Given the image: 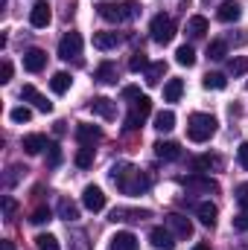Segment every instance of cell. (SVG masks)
Listing matches in <instances>:
<instances>
[{
    "mask_svg": "<svg viewBox=\"0 0 248 250\" xmlns=\"http://www.w3.org/2000/svg\"><path fill=\"white\" fill-rule=\"evenodd\" d=\"M21 99H24V102H29L32 108L44 111V114H50V111H53V102H47V96H44V93H38L32 84H24V87H21Z\"/></svg>",
    "mask_w": 248,
    "mask_h": 250,
    "instance_id": "30bf717a",
    "label": "cell"
},
{
    "mask_svg": "<svg viewBox=\"0 0 248 250\" xmlns=\"http://www.w3.org/2000/svg\"><path fill=\"white\" fill-rule=\"evenodd\" d=\"M237 160H240V166L248 172V143H243V146L237 148Z\"/></svg>",
    "mask_w": 248,
    "mask_h": 250,
    "instance_id": "7bdbcfd3",
    "label": "cell"
},
{
    "mask_svg": "<svg viewBox=\"0 0 248 250\" xmlns=\"http://www.w3.org/2000/svg\"><path fill=\"white\" fill-rule=\"evenodd\" d=\"M62 163V148H59V143H50L47 146V166H59Z\"/></svg>",
    "mask_w": 248,
    "mask_h": 250,
    "instance_id": "74e56055",
    "label": "cell"
},
{
    "mask_svg": "<svg viewBox=\"0 0 248 250\" xmlns=\"http://www.w3.org/2000/svg\"><path fill=\"white\" fill-rule=\"evenodd\" d=\"M193 169H196V172L222 169V157H219V154H198V157H193Z\"/></svg>",
    "mask_w": 248,
    "mask_h": 250,
    "instance_id": "44dd1931",
    "label": "cell"
},
{
    "mask_svg": "<svg viewBox=\"0 0 248 250\" xmlns=\"http://www.w3.org/2000/svg\"><path fill=\"white\" fill-rule=\"evenodd\" d=\"M196 215H198V221H201L204 227H213V224H216V215H219V209H216V204H210V201H201V204H196Z\"/></svg>",
    "mask_w": 248,
    "mask_h": 250,
    "instance_id": "d6986e66",
    "label": "cell"
},
{
    "mask_svg": "<svg viewBox=\"0 0 248 250\" xmlns=\"http://www.w3.org/2000/svg\"><path fill=\"white\" fill-rule=\"evenodd\" d=\"M137 248H140V245H137V236L128 233V230L111 236V245H108V250H137Z\"/></svg>",
    "mask_w": 248,
    "mask_h": 250,
    "instance_id": "e0dca14e",
    "label": "cell"
},
{
    "mask_svg": "<svg viewBox=\"0 0 248 250\" xmlns=\"http://www.w3.org/2000/svg\"><path fill=\"white\" fill-rule=\"evenodd\" d=\"M234 227H237V230H243V233H248V209H243V212L234 218Z\"/></svg>",
    "mask_w": 248,
    "mask_h": 250,
    "instance_id": "b9f144b4",
    "label": "cell"
},
{
    "mask_svg": "<svg viewBox=\"0 0 248 250\" xmlns=\"http://www.w3.org/2000/svg\"><path fill=\"white\" fill-rule=\"evenodd\" d=\"M207 18H201V15H193L190 21H187V32H190V38H204V32H207Z\"/></svg>",
    "mask_w": 248,
    "mask_h": 250,
    "instance_id": "d4e9b609",
    "label": "cell"
},
{
    "mask_svg": "<svg viewBox=\"0 0 248 250\" xmlns=\"http://www.w3.org/2000/svg\"><path fill=\"white\" fill-rule=\"evenodd\" d=\"M0 248H3V250H15V245H12V242H3Z\"/></svg>",
    "mask_w": 248,
    "mask_h": 250,
    "instance_id": "7dc6e473",
    "label": "cell"
},
{
    "mask_svg": "<svg viewBox=\"0 0 248 250\" xmlns=\"http://www.w3.org/2000/svg\"><path fill=\"white\" fill-rule=\"evenodd\" d=\"M143 93H140V87H134V84H128V87H123V99H140Z\"/></svg>",
    "mask_w": 248,
    "mask_h": 250,
    "instance_id": "f6af8a7d",
    "label": "cell"
},
{
    "mask_svg": "<svg viewBox=\"0 0 248 250\" xmlns=\"http://www.w3.org/2000/svg\"><path fill=\"white\" fill-rule=\"evenodd\" d=\"M117 44H120V35L117 32H94V47L97 50L105 53V50H114Z\"/></svg>",
    "mask_w": 248,
    "mask_h": 250,
    "instance_id": "cb8c5ba5",
    "label": "cell"
},
{
    "mask_svg": "<svg viewBox=\"0 0 248 250\" xmlns=\"http://www.w3.org/2000/svg\"><path fill=\"white\" fill-rule=\"evenodd\" d=\"M207 56H210L213 62H222V59L228 56V44H225V41H210V44H207Z\"/></svg>",
    "mask_w": 248,
    "mask_h": 250,
    "instance_id": "836d02e7",
    "label": "cell"
},
{
    "mask_svg": "<svg viewBox=\"0 0 248 250\" xmlns=\"http://www.w3.org/2000/svg\"><path fill=\"white\" fill-rule=\"evenodd\" d=\"M59 215H62L64 221H76V218H79V207H76L70 198H62V201H59Z\"/></svg>",
    "mask_w": 248,
    "mask_h": 250,
    "instance_id": "f546056e",
    "label": "cell"
},
{
    "mask_svg": "<svg viewBox=\"0 0 248 250\" xmlns=\"http://www.w3.org/2000/svg\"><path fill=\"white\" fill-rule=\"evenodd\" d=\"M21 146H24V151H26V154H41L50 143H47V137H44V134H26Z\"/></svg>",
    "mask_w": 248,
    "mask_h": 250,
    "instance_id": "ffe728a7",
    "label": "cell"
},
{
    "mask_svg": "<svg viewBox=\"0 0 248 250\" xmlns=\"http://www.w3.org/2000/svg\"><path fill=\"white\" fill-rule=\"evenodd\" d=\"M44 67H47V53H44V50L32 47V50L24 56V70H26V73H41Z\"/></svg>",
    "mask_w": 248,
    "mask_h": 250,
    "instance_id": "5bb4252c",
    "label": "cell"
},
{
    "mask_svg": "<svg viewBox=\"0 0 248 250\" xmlns=\"http://www.w3.org/2000/svg\"><path fill=\"white\" fill-rule=\"evenodd\" d=\"M82 204H85V209H91V212H102L105 209V192L99 187H85L82 192Z\"/></svg>",
    "mask_w": 248,
    "mask_h": 250,
    "instance_id": "9c48e42d",
    "label": "cell"
},
{
    "mask_svg": "<svg viewBox=\"0 0 248 250\" xmlns=\"http://www.w3.org/2000/svg\"><path fill=\"white\" fill-rule=\"evenodd\" d=\"M167 227L175 233V239H190L193 236V221L181 215V212H173V215H167Z\"/></svg>",
    "mask_w": 248,
    "mask_h": 250,
    "instance_id": "8fae6325",
    "label": "cell"
},
{
    "mask_svg": "<svg viewBox=\"0 0 248 250\" xmlns=\"http://www.w3.org/2000/svg\"><path fill=\"white\" fill-rule=\"evenodd\" d=\"M9 79H12V62H3V64H0V82L6 84Z\"/></svg>",
    "mask_w": 248,
    "mask_h": 250,
    "instance_id": "ee69618b",
    "label": "cell"
},
{
    "mask_svg": "<svg viewBox=\"0 0 248 250\" xmlns=\"http://www.w3.org/2000/svg\"><path fill=\"white\" fill-rule=\"evenodd\" d=\"M94 79H97L99 84H114V82H117V64L114 62H102L99 67H97Z\"/></svg>",
    "mask_w": 248,
    "mask_h": 250,
    "instance_id": "7402d4cb",
    "label": "cell"
},
{
    "mask_svg": "<svg viewBox=\"0 0 248 250\" xmlns=\"http://www.w3.org/2000/svg\"><path fill=\"white\" fill-rule=\"evenodd\" d=\"M9 117H12V123H29V120H32V111H29L26 105H21V108H12Z\"/></svg>",
    "mask_w": 248,
    "mask_h": 250,
    "instance_id": "8d00e7d4",
    "label": "cell"
},
{
    "mask_svg": "<svg viewBox=\"0 0 248 250\" xmlns=\"http://www.w3.org/2000/svg\"><path fill=\"white\" fill-rule=\"evenodd\" d=\"M76 166L79 169H91L94 166V146H82L76 151Z\"/></svg>",
    "mask_w": 248,
    "mask_h": 250,
    "instance_id": "1f68e13d",
    "label": "cell"
},
{
    "mask_svg": "<svg viewBox=\"0 0 248 250\" xmlns=\"http://www.w3.org/2000/svg\"><path fill=\"white\" fill-rule=\"evenodd\" d=\"M193 250H210V245H204V242H201V245H196Z\"/></svg>",
    "mask_w": 248,
    "mask_h": 250,
    "instance_id": "c3c4849f",
    "label": "cell"
},
{
    "mask_svg": "<svg viewBox=\"0 0 248 250\" xmlns=\"http://www.w3.org/2000/svg\"><path fill=\"white\" fill-rule=\"evenodd\" d=\"M175 62L181 64V67H193V64H196V50H193L190 44H181V47L175 50Z\"/></svg>",
    "mask_w": 248,
    "mask_h": 250,
    "instance_id": "4dcf8cb0",
    "label": "cell"
},
{
    "mask_svg": "<svg viewBox=\"0 0 248 250\" xmlns=\"http://www.w3.org/2000/svg\"><path fill=\"white\" fill-rule=\"evenodd\" d=\"M149 114H152V99H149V96L134 99V102H131V111H128V117H125L123 131H137L140 125L146 123V117H149Z\"/></svg>",
    "mask_w": 248,
    "mask_h": 250,
    "instance_id": "277c9868",
    "label": "cell"
},
{
    "mask_svg": "<svg viewBox=\"0 0 248 250\" xmlns=\"http://www.w3.org/2000/svg\"><path fill=\"white\" fill-rule=\"evenodd\" d=\"M164 76H167V62H152L146 67V84H161Z\"/></svg>",
    "mask_w": 248,
    "mask_h": 250,
    "instance_id": "484cf974",
    "label": "cell"
},
{
    "mask_svg": "<svg viewBox=\"0 0 248 250\" xmlns=\"http://www.w3.org/2000/svg\"><path fill=\"white\" fill-rule=\"evenodd\" d=\"M50 21H53V12H50V6H47L44 0L32 3V9H29V23H32L35 29H44Z\"/></svg>",
    "mask_w": 248,
    "mask_h": 250,
    "instance_id": "4fadbf2b",
    "label": "cell"
},
{
    "mask_svg": "<svg viewBox=\"0 0 248 250\" xmlns=\"http://www.w3.org/2000/svg\"><path fill=\"white\" fill-rule=\"evenodd\" d=\"M216 125H219L216 117H210V114H193L187 120V137L193 143H207L216 134Z\"/></svg>",
    "mask_w": 248,
    "mask_h": 250,
    "instance_id": "7a4b0ae2",
    "label": "cell"
},
{
    "mask_svg": "<svg viewBox=\"0 0 248 250\" xmlns=\"http://www.w3.org/2000/svg\"><path fill=\"white\" fill-rule=\"evenodd\" d=\"M15 209H18L15 198H6V201H3V212H6V218H12V215H15Z\"/></svg>",
    "mask_w": 248,
    "mask_h": 250,
    "instance_id": "bcb514c9",
    "label": "cell"
},
{
    "mask_svg": "<svg viewBox=\"0 0 248 250\" xmlns=\"http://www.w3.org/2000/svg\"><path fill=\"white\" fill-rule=\"evenodd\" d=\"M82 56V35L79 32H67L62 41H59V59H64V62H76Z\"/></svg>",
    "mask_w": 248,
    "mask_h": 250,
    "instance_id": "8992f818",
    "label": "cell"
},
{
    "mask_svg": "<svg viewBox=\"0 0 248 250\" xmlns=\"http://www.w3.org/2000/svg\"><path fill=\"white\" fill-rule=\"evenodd\" d=\"M146 67H149V59H146L143 53H134V56H131V62H128V70H131V73H140V70H146Z\"/></svg>",
    "mask_w": 248,
    "mask_h": 250,
    "instance_id": "f35d334b",
    "label": "cell"
},
{
    "mask_svg": "<svg viewBox=\"0 0 248 250\" xmlns=\"http://www.w3.org/2000/svg\"><path fill=\"white\" fill-rule=\"evenodd\" d=\"M187 187V192H198V195H210V192H219V184L210 178V175H201V172H193L181 181Z\"/></svg>",
    "mask_w": 248,
    "mask_h": 250,
    "instance_id": "5b68a950",
    "label": "cell"
},
{
    "mask_svg": "<svg viewBox=\"0 0 248 250\" xmlns=\"http://www.w3.org/2000/svg\"><path fill=\"white\" fill-rule=\"evenodd\" d=\"M228 73L237 79V76H246L248 73V59L246 56H237V59H231V64H228Z\"/></svg>",
    "mask_w": 248,
    "mask_h": 250,
    "instance_id": "e575fe53",
    "label": "cell"
},
{
    "mask_svg": "<svg viewBox=\"0 0 248 250\" xmlns=\"http://www.w3.org/2000/svg\"><path fill=\"white\" fill-rule=\"evenodd\" d=\"M97 12H99V18L108 21V23H120V21H125V18H131L125 3H99Z\"/></svg>",
    "mask_w": 248,
    "mask_h": 250,
    "instance_id": "52a82bcc",
    "label": "cell"
},
{
    "mask_svg": "<svg viewBox=\"0 0 248 250\" xmlns=\"http://www.w3.org/2000/svg\"><path fill=\"white\" fill-rule=\"evenodd\" d=\"M204 87H207V90H225V87H228V79H225L222 73H207V76H204Z\"/></svg>",
    "mask_w": 248,
    "mask_h": 250,
    "instance_id": "d6a6232c",
    "label": "cell"
},
{
    "mask_svg": "<svg viewBox=\"0 0 248 250\" xmlns=\"http://www.w3.org/2000/svg\"><path fill=\"white\" fill-rule=\"evenodd\" d=\"M70 84H73V79H70V73H64V70H62V73H56V76L50 79V87H53V93H59V96L70 90Z\"/></svg>",
    "mask_w": 248,
    "mask_h": 250,
    "instance_id": "83f0119b",
    "label": "cell"
},
{
    "mask_svg": "<svg viewBox=\"0 0 248 250\" xmlns=\"http://www.w3.org/2000/svg\"><path fill=\"white\" fill-rule=\"evenodd\" d=\"M240 15H243V12H240V3H237V0H225V3L216 9V18H219L222 23H234V21H240Z\"/></svg>",
    "mask_w": 248,
    "mask_h": 250,
    "instance_id": "ac0fdd59",
    "label": "cell"
},
{
    "mask_svg": "<svg viewBox=\"0 0 248 250\" xmlns=\"http://www.w3.org/2000/svg\"><path fill=\"white\" fill-rule=\"evenodd\" d=\"M149 35H152V41L155 44H170L173 38H175V21L170 18V15H155L152 18V23H149Z\"/></svg>",
    "mask_w": 248,
    "mask_h": 250,
    "instance_id": "3957f363",
    "label": "cell"
},
{
    "mask_svg": "<svg viewBox=\"0 0 248 250\" xmlns=\"http://www.w3.org/2000/svg\"><path fill=\"white\" fill-rule=\"evenodd\" d=\"M175 128V114L173 111H161V114H155V131H173Z\"/></svg>",
    "mask_w": 248,
    "mask_h": 250,
    "instance_id": "f1b7e54d",
    "label": "cell"
},
{
    "mask_svg": "<svg viewBox=\"0 0 248 250\" xmlns=\"http://www.w3.org/2000/svg\"><path fill=\"white\" fill-rule=\"evenodd\" d=\"M181 93H184V82H181V79H170V82L164 84V99H167V102H178Z\"/></svg>",
    "mask_w": 248,
    "mask_h": 250,
    "instance_id": "4316f807",
    "label": "cell"
},
{
    "mask_svg": "<svg viewBox=\"0 0 248 250\" xmlns=\"http://www.w3.org/2000/svg\"><path fill=\"white\" fill-rule=\"evenodd\" d=\"M76 140H79V146H94L102 140V128L91 123H79L76 125Z\"/></svg>",
    "mask_w": 248,
    "mask_h": 250,
    "instance_id": "7c38bea8",
    "label": "cell"
},
{
    "mask_svg": "<svg viewBox=\"0 0 248 250\" xmlns=\"http://www.w3.org/2000/svg\"><path fill=\"white\" fill-rule=\"evenodd\" d=\"M149 218V209H125V207H117L111 212V221H143Z\"/></svg>",
    "mask_w": 248,
    "mask_h": 250,
    "instance_id": "603a6c76",
    "label": "cell"
},
{
    "mask_svg": "<svg viewBox=\"0 0 248 250\" xmlns=\"http://www.w3.org/2000/svg\"><path fill=\"white\" fill-rule=\"evenodd\" d=\"M35 248L38 250H59V239L50 236V233H41V236L35 239Z\"/></svg>",
    "mask_w": 248,
    "mask_h": 250,
    "instance_id": "d590c367",
    "label": "cell"
},
{
    "mask_svg": "<svg viewBox=\"0 0 248 250\" xmlns=\"http://www.w3.org/2000/svg\"><path fill=\"white\" fill-rule=\"evenodd\" d=\"M111 181L117 184V189L123 195H143L149 189V175L134 169L131 163H117L111 166Z\"/></svg>",
    "mask_w": 248,
    "mask_h": 250,
    "instance_id": "6da1fadb",
    "label": "cell"
},
{
    "mask_svg": "<svg viewBox=\"0 0 248 250\" xmlns=\"http://www.w3.org/2000/svg\"><path fill=\"white\" fill-rule=\"evenodd\" d=\"M149 242L155 250H175V233L170 227H152Z\"/></svg>",
    "mask_w": 248,
    "mask_h": 250,
    "instance_id": "ba28073f",
    "label": "cell"
},
{
    "mask_svg": "<svg viewBox=\"0 0 248 250\" xmlns=\"http://www.w3.org/2000/svg\"><path fill=\"white\" fill-rule=\"evenodd\" d=\"M50 218H53V212H50L47 207H38V209L32 212V218H29V221H32V224H47Z\"/></svg>",
    "mask_w": 248,
    "mask_h": 250,
    "instance_id": "ab89813d",
    "label": "cell"
},
{
    "mask_svg": "<svg viewBox=\"0 0 248 250\" xmlns=\"http://www.w3.org/2000/svg\"><path fill=\"white\" fill-rule=\"evenodd\" d=\"M97 117H102V120H114L117 117V108H114V102L111 99H105V96H97V99H91V105H88Z\"/></svg>",
    "mask_w": 248,
    "mask_h": 250,
    "instance_id": "9a60e30c",
    "label": "cell"
},
{
    "mask_svg": "<svg viewBox=\"0 0 248 250\" xmlns=\"http://www.w3.org/2000/svg\"><path fill=\"white\" fill-rule=\"evenodd\" d=\"M155 157H161V160H178L181 157V146L178 143H173V140H158L155 143Z\"/></svg>",
    "mask_w": 248,
    "mask_h": 250,
    "instance_id": "2e32d148",
    "label": "cell"
},
{
    "mask_svg": "<svg viewBox=\"0 0 248 250\" xmlns=\"http://www.w3.org/2000/svg\"><path fill=\"white\" fill-rule=\"evenodd\" d=\"M237 201H240L243 209H248V184H240L237 187Z\"/></svg>",
    "mask_w": 248,
    "mask_h": 250,
    "instance_id": "60d3db41",
    "label": "cell"
}]
</instances>
